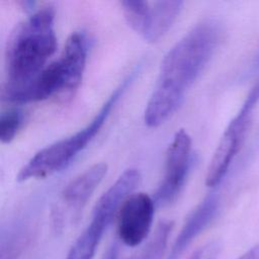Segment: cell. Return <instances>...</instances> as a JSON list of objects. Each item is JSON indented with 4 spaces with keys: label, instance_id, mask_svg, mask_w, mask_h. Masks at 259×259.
I'll list each match as a JSON object with an SVG mask.
<instances>
[{
    "label": "cell",
    "instance_id": "obj_1",
    "mask_svg": "<svg viewBox=\"0 0 259 259\" xmlns=\"http://www.w3.org/2000/svg\"><path fill=\"white\" fill-rule=\"evenodd\" d=\"M222 33L218 19L205 18L167 52L144 112L149 127L160 126L175 113L213 56Z\"/></svg>",
    "mask_w": 259,
    "mask_h": 259
},
{
    "label": "cell",
    "instance_id": "obj_2",
    "mask_svg": "<svg viewBox=\"0 0 259 259\" xmlns=\"http://www.w3.org/2000/svg\"><path fill=\"white\" fill-rule=\"evenodd\" d=\"M57 50L55 8L51 4L31 12L13 32L6 51L7 80L3 90L19 88L47 65Z\"/></svg>",
    "mask_w": 259,
    "mask_h": 259
},
{
    "label": "cell",
    "instance_id": "obj_3",
    "mask_svg": "<svg viewBox=\"0 0 259 259\" xmlns=\"http://www.w3.org/2000/svg\"><path fill=\"white\" fill-rule=\"evenodd\" d=\"M87 53L88 40L85 33L74 31L66 40L58 59L50 62L27 84L12 90H3V100L24 104L72 94L82 81Z\"/></svg>",
    "mask_w": 259,
    "mask_h": 259
},
{
    "label": "cell",
    "instance_id": "obj_4",
    "mask_svg": "<svg viewBox=\"0 0 259 259\" xmlns=\"http://www.w3.org/2000/svg\"><path fill=\"white\" fill-rule=\"evenodd\" d=\"M133 79L134 74L128 75L114 91H112L93 118L84 127L35 153L20 169L17 180L26 181L29 179L46 178L66 168L100 132L112 108Z\"/></svg>",
    "mask_w": 259,
    "mask_h": 259
},
{
    "label": "cell",
    "instance_id": "obj_5",
    "mask_svg": "<svg viewBox=\"0 0 259 259\" xmlns=\"http://www.w3.org/2000/svg\"><path fill=\"white\" fill-rule=\"evenodd\" d=\"M140 181L141 175L135 169H126L118 176L96 202L89 224L74 241L65 259H93L120 205L128 195L134 193Z\"/></svg>",
    "mask_w": 259,
    "mask_h": 259
},
{
    "label": "cell",
    "instance_id": "obj_6",
    "mask_svg": "<svg viewBox=\"0 0 259 259\" xmlns=\"http://www.w3.org/2000/svg\"><path fill=\"white\" fill-rule=\"evenodd\" d=\"M259 100V82L249 92L240 110L230 121L212 155L205 176L208 187L219 185L240 152L249 128L252 112Z\"/></svg>",
    "mask_w": 259,
    "mask_h": 259
},
{
    "label": "cell",
    "instance_id": "obj_7",
    "mask_svg": "<svg viewBox=\"0 0 259 259\" xmlns=\"http://www.w3.org/2000/svg\"><path fill=\"white\" fill-rule=\"evenodd\" d=\"M107 165L95 163L73 178L60 193L52 209V226L57 232H63L80 218L87 201L106 175Z\"/></svg>",
    "mask_w": 259,
    "mask_h": 259
},
{
    "label": "cell",
    "instance_id": "obj_8",
    "mask_svg": "<svg viewBox=\"0 0 259 259\" xmlns=\"http://www.w3.org/2000/svg\"><path fill=\"white\" fill-rule=\"evenodd\" d=\"M191 145L186 131L180 128L175 133L166 151L163 178L154 195L156 205H169L180 194L191 165Z\"/></svg>",
    "mask_w": 259,
    "mask_h": 259
},
{
    "label": "cell",
    "instance_id": "obj_9",
    "mask_svg": "<svg viewBox=\"0 0 259 259\" xmlns=\"http://www.w3.org/2000/svg\"><path fill=\"white\" fill-rule=\"evenodd\" d=\"M155 206L154 197L145 192H134L124 199L116 214V235L120 244L134 248L149 238Z\"/></svg>",
    "mask_w": 259,
    "mask_h": 259
},
{
    "label": "cell",
    "instance_id": "obj_10",
    "mask_svg": "<svg viewBox=\"0 0 259 259\" xmlns=\"http://www.w3.org/2000/svg\"><path fill=\"white\" fill-rule=\"evenodd\" d=\"M220 207V199L215 193H209L191 211L175 238L165 259H180L193 241L210 225Z\"/></svg>",
    "mask_w": 259,
    "mask_h": 259
},
{
    "label": "cell",
    "instance_id": "obj_11",
    "mask_svg": "<svg viewBox=\"0 0 259 259\" xmlns=\"http://www.w3.org/2000/svg\"><path fill=\"white\" fill-rule=\"evenodd\" d=\"M183 2L179 0L150 2L140 33L143 38L149 42H156L163 37L178 17Z\"/></svg>",
    "mask_w": 259,
    "mask_h": 259
},
{
    "label": "cell",
    "instance_id": "obj_12",
    "mask_svg": "<svg viewBox=\"0 0 259 259\" xmlns=\"http://www.w3.org/2000/svg\"><path fill=\"white\" fill-rule=\"evenodd\" d=\"M173 229V222L160 221L147 243L130 259H163L166 258L169 236Z\"/></svg>",
    "mask_w": 259,
    "mask_h": 259
},
{
    "label": "cell",
    "instance_id": "obj_13",
    "mask_svg": "<svg viewBox=\"0 0 259 259\" xmlns=\"http://www.w3.org/2000/svg\"><path fill=\"white\" fill-rule=\"evenodd\" d=\"M24 121V114L18 108H10L0 115V140L9 144L18 134Z\"/></svg>",
    "mask_w": 259,
    "mask_h": 259
},
{
    "label": "cell",
    "instance_id": "obj_14",
    "mask_svg": "<svg viewBox=\"0 0 259 259\" xmlns=\"http://www.w3.org/2000/svg\"><path fill=\"white\" fill-rule=\"evenodd\" d=\"M221 249L222 245L219 241H209L195 249L186 259H217Z\"/></svg>",
    "mask_w": 259,
    "mask_h": 259
},
{
    "label": "cell",
    "instance_id": "obj_15",
    "mask_svg": "<svg viewBox=\"0 0 259 259\" xmlns=\"http://www.w3.org/2000/svg\"><path fill=\"white\" fill-rule=\"evenodd\" d=\"M118 256H119V244H118V240H115L108 246L102 259H118Z\"/></svg>",
    "mask_w": 259,
    "mask_h": 259
},
{
    "label": "cell",
    "instance_id": "obj_16",
    "mask_svg": "<svg viewBox=\"0 0 259 259\" xmlns=\"http://www.w3.org/2000/svg\"><path fill=\"white\" fill-rule=\"evenodd\" d=\"M238 259H259V245H255L242 254Z\"/></svg>",
    "mask_w": 259,
    "mask_h": 259
}]
</instances>
